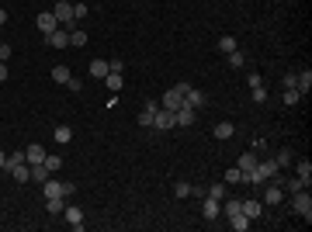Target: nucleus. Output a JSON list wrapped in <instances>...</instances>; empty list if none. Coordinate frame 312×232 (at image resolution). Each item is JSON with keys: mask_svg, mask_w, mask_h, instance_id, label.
<instances>
[{"mask_svg": "<svg viewBox=\"0 0 312 232\" xmlns=\"http://www.w3.org/2000/svg\"><path fill=\"white\" fill-rule=\"evenodd\" d=\"M233 132H236L233 121H219L215 125V139H233Z\"/></svg>", "mask_w": 312, "mask_h": 232, "instance_id": "obj_19", "label": "nucleus"}, {"mask_svg": "<svg viewBox=\"0 0 312 232\" xmlns=\"http://www.w3.org/2000/svg\"><path fill=\"white\" fill-rule=\"evenodd\" d=\"M70 77H73V73H70L66 66H52V80H56V83H66Z\"/></svg>", "mask_w": 312, "mask_h": 232, "instance_id": "obj_29", "label": "nucleus"}, {"mask_svg": "<svg viewBox=\"0 0 312 232\" xmlns=\"http://www.w3.org/2000/svg\"><path fill=\"white\" fill-rule=\"evenodd\" d=\"M277 170H281V167H277L274 159H264V163H257V174L264 177V184H267V180H274V177H277Z\"/></svg>", "mask_w": 312, "mask_h": 232, "instance_id": "obj_13", "label": "nucleus"}, {"mask_svg": "<svg viewBox=\"0 0 312 232\" xmlns=\"http://www.w3.org/2000/svg\"><path fill=\"white\" fill-rule=\"evenodd\" d=\"M274 163H277V167H288V163H292V149H281V153L274 156Z\"/></svg>", "mask_w": 312, "mask_h": 232, "instance_id": "obj_34", "label": "nucleus"}, {"mask_svg": "<svg viewBox=\"0 0 312 232\" xmlns=\"http://www.w3.org/2000/svg\"><path fill=\"white\" fill-rule=\"evenodd\" d=\"M42 159H45V149H42L39 142H35V146H28V149H24V163H28V167H39Z\"/></svg>", "mask_w": 312, "mask_h": 232, "instance_id": "obj_12", "label": "nucleus"}, {"mask_svg": "<svg viewBox=\"0 0 312 232\" xmlns=\"http://www.w3.org/2000/svg\"><path fill=\"white\" fill-rule=\"evenodd\" d=\"M233 215H239V197L226 201V218H233Z\"/></svg>", "mask_w": 312, "mask_h": 232, "instance_id": "obj_36", "label": "nucleus"}, {"mask_svg": "<svg viewBox=\"0 0 312 232\" xmlns=\"http://www.w3.org/2000/svg\"><path fill=\"white\" fill-rule=\"evenodd\" d=\"M4 167H7V153H0V170H4Z\"/></svg>", "mask_w": 312, "mask_h": 232, "instance_id": "obj_47", "label": "nucleus"}, {"mask_svg": "<svg viewBox=\"0 0 312 232\" xmlns=\"http://www.w3.org/2000/svg\"><path fill=\"white\" fill-rule=\"evenodd\" d=\"M239 212L246 215L250 222H257V218L264 215V201H260V197H246V201H239Z\"/></svg>", "mask_w": 312, "mask_h": 232, "instance_id": "obj_4", "label": "nucleus"}, {"mask_svg": "<svg viewBox=\"0 0 312 232\" xmlns=\"http://www.w3.org/2000/svg\"><path fill=\"white\" fill-rule=\"evenodd\" d=\"M90 77H98V80L108 77V59H94L90 62Z\"/></svg>", "mask_w": 312, "mask_h": 232, "instance_id": "obj_20", "label": "nucleus"}, {"mask_svg": "<svg viewBox=\"0 0 312 232\" xmlns=\"http://www.w3.org/2000/svg\"><path fill=\"white\" fill-rule=\"evenodd\" d=\"M281 87H295V73H285V77H281Z\"/></svg>", "mask_w": 312, "mask_h": 232, "instance_id": "obj_45", "label": "nucleus"}, {"mask_svg": "<svg viewBox=\"0 0 312 232\" xmlns=\"http://www.w3.org/2000/svg\"><path fill=\"white\" fill-rule=\"evenodd\" d=\"M14 163H24V153H11L7 156V167H14ZM7 167H4V170H7Z\"/></svg>", "mask_w": 312, "mask_h": 232, "instance_id": "obj_40", "label": "nucleus"}, {"mask_svg": "<svg viewBox=\"0 0 312 232\" xmlns=\"http://www.w3.org/2000/svg\"><path fill=\"white\" fill-rule=\"evenodd\" d=\"M233 49H236L233 35H222V39H219V52H233Z\"/></svg>", "mask_w": 312, "mask_h": 232, "instance_id": "obj_30", "label": "nucleus"}, {"mask_svg": "<svg viewBox=\"0 0 312 232\" xmlns=\"http://www.w3.org/2000/svg\"><path fill=\"white\" fill-rule=\"evenodd\" d=\"M174 197H180V201H184V197H191V184H188V180L174 184Z\"/></svg>", "mask_w": 312, "mask_h": 232, "instance_id": "obj_28", "label": "nucleus"}, {"mask_svg": "<svg viewBox=\"0 0 312 232\" xmlns=\"http://www.w3.org/2000/svg\"><path fill=\"white\" fill-rule=\"evenodd\" d=\"M121 70H125L121 59H108V73H121Z\"/></svg>", "mask_w": 312, "mask_h": 232, "instance_id": "obj_38", "label": "nucleus"}, {"mask_svg": "<svg viewBox=\"0 0 312 232\" xmlns=\"http://www.w3.org/2000/svg\"><path fill=\"white\" fill-rule=\"evenodd\" d=\"M104 83H108V90H111V94H118V90L125 87V80H121V73H108V77H104Z\"/></svg>", "mask_w": 312, "mask_h": 232, "instance_id": "obj_24", "label": "nucleus"}, {"mask_svg": "<svg viewBox=\"0 0 312 232\" xmlns=\"http://www.w3.org/2000/svg\"><path fill=\"white\" fill-rule=\"evenodd\" d=\"M156 108H160L156 101H149V104H142V111H139V125H142V128H149V125H153V115H156Z\"/></svg>", "mask_w": 312, "mask_h": 232, "instance_id": "obj_15", "label": "nucleus"}, {"mask_svg": "<svg viewBox=\"0 0 312 232\" xmlns=\"http://www.w3.org/2000/svg\"><path fill=\"white\" fill-rule=\"evenodd\" d=\"M254 87H264V80H260V73H250V90Z\"/></svg>", "mask_w": 312, "mask_h": 232, "instance_id": "obj_44", "label": "nucleus"}, {"mask_svg": "<svg viewBox=\"0 0 312 232\" xmlns=\"http://www.w3.org/2000/svg\"><path fill=\"white\" fill-rule=\"evenodd\" d=\"M226 56H229V66H243V62H246V56H243L239 49H233V52H226Z\"/></svg>", "mask_w": 312, "mask_h": 232, "instance_id": "obj_33", "label": "nucleus"}, {"mask_svg": "<svg viewBox=\"0 0 312 232\" xmlns=\"http://www.w3.org/2000/svg\"><path fill=\"white\" fill-rule=\"evenodd\" d=\"M229 225H233L236 232H246V229H250V218L239 212V215H233V218H229Z\"/></svg>", "mask_w": 312, "mask_h": 232, "instance_id": "obj_25", "label": "nucleus"}, {"mask_svg": "<svg viewBox=\"0 0 312 232\" xmlns=\"http://www.w3.org/2000/svg\"><path fill=\"white\" fill-rule=\"evenodd\" d=\"M73 18H87V4H73Z\"/></svg>", "mask_w": 312, "mask_h": 232, "instance_id": "obj_39", "label": "nucleus"}, {"mask_svg": "<svg viewBox=\"0 0 312 232\" xmlns=\"http://www.w3.org/2000/svg\"><path fill=\"white\" fill-rule=\"evenodd\" d=\"M205 197H215V201H222V197H226V187H222V184H212V187L205 191Z\"/></svg>", "mask_w": 312, "mask_h": 232, "instance_id": "obj_32", "label": "nucleus"}, {"mask_svg": "<svg viewBox=\"0 0 312 232\" xmlns=\"http://www.w3.org/2000/svg\"><path fill=\"white\" fill-rule=\"evenodd\" d=\"M184 104V94H180V87H170L167 94H163V101H160V108H167V111H177Z\"/></svg>", "mask_w": 312, "mask_h": 232, "instance_id": "obj_7", "label": "nucleus"}, {"mask_svg": "<svg viewBox=\"0 0 312 232\" xmlns=\"http://www.w3.org/2000/svg\"><path fill=\"white\" fill-rule=\"evenodd\" d=\"M254 101H257V104H264V101H267V90H264V87H254Z\"/></svg>", "mask_w": 312, "mask_h": 232, "instance_id": "obj_41", "label": "nucleus"}, {"mask_svg": "<svg viewBox=\"0 0 312 232\" xmlns=\"http://www.w3.org/2000/svg\"><path fill=\"white\" fill-rule=\"evenodd\" d=\"M7 174L14 177L18 184H28V180H32V167H24V163H14V167H7Z\"/></svg>", "mask_w": 312, "mask_h": 232, "instance_id": "obj_14", "label": "nucleus"}, {"mask_svg": "<svg viewBox=\"0 0 312 232\" xmlns=\"http://www.w3.org/2000/svg\"><path fill=\"white\" fill-rule=\"evenodd\" d=\"M49 170H45V163H39V167H32V180H35V184H45V180H49Z\"/></svg>", "mask_w": 312, "mask_h": 232, "instance_id": "obj_26", "label": "nucleus"}, {"mask_svg": "<svg viewBox=\"0 0 312 232\" xmlns=\"http://www.w3.org/2000/svg\"><path fill=\"white\" fill-rule=\"evenodd\" d=\"M295 177H298V180L309 187V180H312V163H309V159H302V163L295 167Z\"/></svg>", "mask_w": 312, "mask_h": 232, "instance_id": "obj_18", "label": "nucleus"}, {"mask_svg": "<svg viewBox=\"0 0 312 232\" xmlns=\"http://www.w3.org/2000/svg\"><path fill=\"white\" fill-rule=\"evenodd\" d=\"M7 80V62H0V83Z\"/></svg>", "mask_w": 312, "mask_h": 232, "instance_id": "obj_46", "label": "nucleus"}, {"mask_svg": "<svg viewBox=\"0 0 312 232\" xmlns=\"http://www.w3.org/2000/svg\"><path fill=\"white\" fill-rule=\"evenodd\" d=\"M302 187H305V184H302V180H298V177H288V180H285V191H302Z\"/></svg>", "mask_w": 312, "mask_h": 232, "instance_id": "obj_35", "label": "nucleus"}, {"mask_svg": "<svg viewBox=\"0 0 312 232\" xmlns=\"http://www.w3.org/2000/svg\"><path fill=\"white\" fill-rule=\"evenodd\" d=\"M295 90H298V94H309V90H312V70L295 73Z\"/></svg>", "mask_w": 312, "mask_h": 232, "instance_id": "obj_11", "label": "nucleus"}, {"mask_svg": "<svg viewBox=\"0 0 312 232\" xmlns=\"http://www.w3.org/2000/svg\"><path fill=\"white\" fill-rule=\"evenodd\" d=\"M63 218H66V222H70V229H83V212H80L77 205H66V208H63Z\"/></svg>", "mask_w": 312, "mask_h": 232, "instance_id": "obj_8", "label": "nucleus"}, {"mask_svg": "<svg viewBox=\"0 0 312 232\" xmlns=\"http://www.w3.org/2000/svg\"><path fill=\"white\" fill-rule=\"evenodd\" d=\"M35 28H39L42 35H52V31H56V28H59L56 14H52V11H42L39 18H35Z\"/></svg>", "mask_w": 312, "mask_h": 232, "instance_id": "obj_5", "label": "nucleus"}, {"mask_svg": "<svg viewBox=\"0 0 312 232\" xmlns=\"http://www.w3.org/2000/svg\"><path fill=\"white\" fill-rule=\"evenodd\" d=\"M42 163H45V170H49V174H56L59 167H63V159H59L56 153H45V159H42Z\"/></svg>", "mask_w": 312, "mask_h": 232, "instance_id": "obj_27", "label": "nucleus"}, {"mask_svg": "<svg viewBox=\"0 0 312 232\" xmlns=\"http://www.w3.org/2000/svg\"><path fill=\"white\" fill-rule=\"evenodd\" d=\"M66 87H70V90H73V94H77L80 87H83V80H77V77H70V80H66Z\"/></svg>", "mask_w": 312, "mask_h": 232, "instance_id": "obj_42", "label": "nucleus"}, {"mask_svg": "<svg viewBox=\"0 0 312 232\" xmlns=\"http://www.w3.org/2000/svg\"><path fill=\"white\" fill-rule=\"evenodd\" d=\"M174 118H177L180 128H191V125H195V108H191V104H180V108L174 111Z\"/></svg>", "mask_w": 312, "mask_h": 232, "instance_id": "obj_9", "label": "nucleus"}, {"mask_svg": "<svg viewBox=\"0 0 312 232\" xmlns=\"http://www.w3.org/2000/svg\"><path fill=\"white\" fill-rule=\"evenodd\" d=\"M42 194H45V197H59V194H63V180H52V177H49V180L42 184ZM63 197H66V194H63Z\"/></svg>", "mask_w": 312, "mask_h": 232, "instance_id": "obj_16", "label": "nucleus"}, {"mask_svg": "<svg viewBox=\"0 0 312 232\" xmlns=\"http://www.w3.org/2000/svg\"><path fill=\"white\" fill-rule=\"evenodd\" d=\"M292 208L302 215L305 222H312V194H309V187H302V191L292 194Z\"/></svg>", "mask_w": 312, "mask_h": 232, "instance_id": "obj_1", "label": "nucleus"}, {"mask_svg": "<svg viewBox=\"0 0 312 232\" xmlns=\"http://www.w3.org/2000/svg\"><path fill=\"white\" fill-rule=\"evenodd\" d=\"M201 215H205L208 222H215V218L222 215V201H215V197H205V205H201Z\"/></svg>", "mask_w": 312, "mask_h": 232, "instance_id": "obj_10", "label": "nucleus"}, {"mask_svg": "<svg viewBox=\"0 0 312 232\" xmlns=\"http://www.w3.org/2000/svg\"><path fill=\"white\" fill-rule=\"evenodd\" d=\"M298 90H295V87H285V104H298Z\"/></svg>", "mask_w": 312, "mask_h": 232, "instance_id": "obj_37", "label": "nucleus"}, {"mask_svg": "<svg viewBox=\"0 0 312 232\" xmlns=\"http://www.w3.org/2000/svg\"><path fill=\"white\" fill-rule=\"evenodd\" d=\"M184 104H191V108H201V104H205V94H201L198 87H188V90H184Z\"/></svg>", "mask_w": 312, "mask_h": 232, "instance_id": "obj_17", "label": "nucleus"}, {"mask_svg": "<svg viewBox=\"0 0 312 232\" xmlns=\"http://www.w3.org/2000/svg\"><path fill=\"white\" fill-rule=\"evenodd\" d=\"M226 184H243V174H239V167H229V170H226Z\"/></svg>", "mask_w": 312, "mask_h": 232, "instance_id": "obj_31", "label": "nucleus"}, {"mask_svg": "<svg viewBox=\"0 0 312 232\" xmlns=\"http://www.w3.org/2000/svg\"><path fill=\"white\" fill-rule=\"evenodd\" d=\"M45 208H49L52 215H63V208H66V197H63V194H59V197H45Z\"/></svg>", "mask_w": 312, "mask_h": 232, "instance_id": "obj_21", "label": "nucleus"}, {"mask_svg": "<svg viewBox=\"0 0 312 232\" xmlns=\"http://www.w3.org/2000/svg\"><path fill=\"white\" fill-rule=\"evenodd\" d=\"M260 201H264V208H267V205H281V201H285V187H281V177H277V180H271V184L264 187V197H260Z\"/></svg>", "mask_w": 312, "mask_h": 232, "instance_id": "obj_2", "label": "nucleus"}, {"mask_svg": "<svg viewBox=\"0 0 312 232\" xmlns=\"http://www.w3.org/2000/svg\"><path fill=\"white\" fill-rule=\"evenodd\" d=\"M4 21H7V11H4V7H0V24H4Z\"/></svg>", "mask_w": 312, "mask_h": 232, "instance_id": "obj_48", "label": "nucleus"}, {"mask_svg": "<svg viewBox=\"0 0 312 232\" xmlns=\"http://www.w3.org/2000/svg\"><path fill=\"white\" fill-rule=\"evenodd\" d=\"M70 45L83 49V45H87V31H83V28H70Z\"/></svg>", "mask_w": 312, "mask_h": 232, "instance_id": "obj_23", "label": "nucleus"}, {"mask_svg": "<svg viewBox=\"0 0 312 232\" xmlns=\"http://www.w3.org/2000/svg\"><path fill=\"white\" fill-rule=\"evenodd\" d=\"M174 125H177L174 111H167V108H156V115H153V125H149V128H160V132H167V128H174Z\"/></svg>", "mask_w": 312, "mask_h": 232, "instance_id": "obj_3", "label": "nucleus"}, {"mask_svg": "<svg viewBox=\"0 0 312 232\" xmlns=\"http://www.w3.org/2000/svg\"><path fill=\"white\" fill-rule=\"evenodd\" d=\"M56 142H59V146L73 142V128H70V125H56Z\"/></svg>", "mask_w": 312, "mask_h": 232, "instance_id": "obj_22", "label": "nucleus"}, {"mask_svg": "<svg viewBox=\"0 0 312 232\" xmlns=\"http://www.w3.org/2000/svg\"><path fill=\"white\" fill-rule=\"evenodd\" d=\"M7 59H11V45L4 42V45H0V62H7Z\"/></svg>", "mask_w": 312, "mask_h": 232, "instance_id": "obj_43", "label": "nucleus"}, {"mask_svg": "<svg viewBox=\"0 0 312 232\" xmlns=\"http://www.w3.org/2000/svg\"><path fill=\"white\" fill-rule=\"evenodd\" d=\"M42 39H45V45H52V49H66V45H70V28L59 24L52 35H42Z\"/></svg>", "mask_w": 312, "mask_h": 232, "instance_id": "obj_6", "label": "nucleus"}]
</instances>
